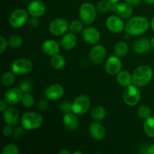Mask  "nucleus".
Masks as SVG:
<instances>
[{
	"mask_svg": "<svg viewBox=\"0 0 154 154\" xmlns=\"http://www.w3.org/2000/svg\"><path fill=\"white\" fill-rule=\"evenodd\" d=\"M113 3L109 0H101L98 2L96 5V10L101 14H104L108 12V11L112 10Z\"/></svg>",
	"mask_w": 154,
	"mask_h": 154,
	"instance_id": "c756f323",
	"label": "nucleus"
},
{
	"mask_svg": "<svg viewBox=\"0 0 154 154\" xmlns=\"http://www.w3.org/2000/svg\"><path fill=\"white\" fill-rule=\"evenodd\" d=\"M46 11V6L43 2L40 0H35L31 2L27 7V11L32 17H40L43 16Z\"/></svg>",
	"mask_w": 154,
	"mask_h": 154,
	"instance_id": "2eb2a0df",
	"label": "nucleus"
},
{
	"mask_svg": "<svg viewBox=\"0 0 154 154\" xmlns=\"http://www.w3.org/2000/svg\"><path fill=\"white\" fill-rule=\"evenodd\" d=\"M69 29V24L63 18H57L50 24L49 29L51 34L55 36H60L66 34Z\"/></svg>",
	"mask_w": 154,
	"mask_h": 154,
	"instance_id": "1a4fd4ad",
	"label": "nucleus"
},
{
	"mask_svg": "<svg viewBox=\"0 0 154 154\" xmlns=\"http://www.w3.org/2000/svg\"><path fill=\"white\" fill-rule=\"evenodd\" d=\"M19 88L23 91V93H29L32 89V84L29 81H24L20 84Z\"/></svg>",
	"mask_w": 154,
	"mask_h": 154,
	"instance_id": "c9c22d12",
	"label": "nucleus"
},
{
	"mask_svg": "<svg viewBox=\"0 0 154 154\" xmlns=\"http://www.w3.org/2000/svg\"><path fill=\"white\" fill-rule=\"evenodd\" d=\"M89 132L93 139L102 140L105 136V129L102 124L99 121H95L92 123L89 126Z\"/></svg>",
	"mask_w": 154,
	"mask_h": 154,
	"instance_id": "6ab92c4d",
	"label": "nucleus"
},
{
	"mask_svg": "<svg viewBox=\"0 0 154 154\" xmlns=\"http://www.w3.org/2000/svg\"><path fill=\"white\" fill-rule=\"evenodd\" d=\"M144 1H145L147 3H148V4H150V5L154 4V0H144Z\"/></svg>",
	"mask_w": 154,
	"mask_h": 154,
	"instance_id": "09e8293b",
	"label": "nucleus"
},
{
	"mask_svg": "<svg viewBox=\"0 0 154 154\" xmlns=\"http://www.w3.org/2000/svg\"><path fill=\"white\" fill-rule=\"evenodd\" d=\"M150 26H151L152 29L154 31V16L153 17V18H152L151 22H150Z\"/></svg>",
	"mask_w": 154,
	"mask_h": 154,
	"instance_id": "de8ad7c7",
	"label": "nucleus"
},
{
	"mask_svg": "<svg viewBox=\"0 0 154 154\" xmlns=\"http://www.w3.org/2000/svg\"><path fill=\"white\" fill-rule=\"evenodd\" d=\"M151 43L150 41L146 38H142L134 43L133 51L137 54H147L151 48Z\"/></svg>",
	"mask_w": 154,
	"mask_h": 154,
	"instance_id": "4be33fe9",
	"label": "nucleus"
},
{
	"mask_svg": "<svg viewBox=\"0 0 154 154\" xmlns=\"http://www.w3.org/2000/svg\"><path fill=\"white\" fill-rule=\"evenodd\" d=\"M84 23L78 20L72 21L69 24V29L73 33H79L84 29Z\"/></svg>",
	"mask_w": 154,
	"mask_h": 154,
	"instance_id": "473e14b6",
	"label": "nucleus"
},
{
	"mask_svg": "<svg viewBox=\"0 0 154 154\" xmlns=\"http://www.w3.org/2000/svg\"><path fill=\"white\" fill-rule=\"evenodd\" d=\"M15 74L13 72H6L1 77L2 84L5 87H10L15 81Z\"/></svg>",
	"mask_w": 154,
	"mask_h": 154,
	"instance_id": "c85d7f7f",
	"label": "nucleus"
},
{
	"mask_svg": "<svg viewBox=\"0 0 154 154\" xmlns=\"http://www.w3.org/2000/svg\"><path fill=\"white\" fill-rule=\"evenodd\" d=\"M73 112L67 113L63 117V125L68 131L74 132L79 127V120Z\"/></svg>",
	"mask_w": 154,
	"mask_h": 154,
	"instance_id": "aec40b11",
	"label": "nucleus"
},
{
	"mask_svg": "<svg viewBox=\"0 0 154 154\" xmlns=\"http://www.w3.org/2000/svg\"><path fill=\"white\" fill-rule=\"evenodd\" d=\"M138 87L135 84H130L126 87L123 92V101L129 106H135L140 102L141 91Z\"/></svg>",
	"mask_w": 154,
	"mask_h": 154,
	"instance_id": "39448f33",
	"label": "nucleus"
},
{
	"mask_svg": "<svg viewBox=\"0 0 154 154\" xmlns=\"http://www.w3.org/2000/svg\"><path fill=\"white\" fill-rule=\"evenodd\" d=\"M150 43H151V46H152V48H153V50H154V36L153 38H152V39H151V41H150Z\"/></svg>",
	"mask_w": 154,
	"mask_h": 154,
	"instance_id": "8fccbe9b",
	"label": "nucleus"
},
{
	"mask_svg": "<svg viewBox=\"0 0 154 154\" xmlns=\"http://www.w3.org/2000/svg\"><path fill=\"white\" fill-rule=\"evenodd\" d=\"M23 91L20 88H11L8 90L4 96V100L9 105H16L23 99Z\"/></svg>",
	"mask_w": 154,
	"mask_h": 154,
	"instance_id": "a211bd4d",
	"label": "nucleus"
},
{
	"mask_svg": "<svg viewBox=\"0 0 154 154\" xmlns=\"http://www.w3.org/2000/svg\"><path fill=\"white\" fill-rule=\"evenodd\" d=\"M82 37L84 42L89 45H95L100 39V33L99 30L92 26L86 27L82 31Z\"/></svg>",
	"mask_w": 154,
	"mask_h": 154,
	"instance_id": "f8f14e48",
	"label": "nucleus"
},
{
	"mask_svg": "<svg viewBox=\"0 0 154 154\" xmlns=\"http://www.w3.org/2000/svg\"><path fill=\"white\" fill-rule=\"evenodd\" d=\"M141 0H126V2L131 5L132 6H136L141 3Z\"/></svg>",
	"mask_w": 154,
	"mask_h": 154,
	"instance_id": "37998d69",
	"label": "nucleus"
},
{
	"mask_svg": "<svg viewBox=\"0 0 154 154\" xmlns=\"http://www.w3.org/2000/svg\"><path fill=\"white\" fill-rule=\"evenodd\" d=\"M21 102H22L23 105L24 107H26V108H31L34 105V96L32 94H30L29 93H25L23 95V99L21 100Z\"/></svg>",
	"mask_w": 154,
	"mask_h": 154,
	"instance_id": "72a5a7b5",
	"label": "nucleus"
},
{
	"mask_svg": "<svg viewBox=\"0 0 154 154\" xmlns=\"http://www.w3.org/2000/svg\"><path fill=\"white\" fill-rule=\"evenodd\" d=\"M96 8L92 3H84L79 9L80 19L86 25H90L96 20Z\"/></svg>",
	"mask_w": 154,
	"mask_h": 154,
	"instance_id": "20e7f679",
	"label": "nucleus"
},
{
	"mask_svg": "<svg viewBox=\"0 0 154 154\" xmlns=\"http://www.w3.org/2000/svg\"><path fill=\"white\" fill-rule=\"evenodd\" d=\"M106 57V49L102 45H95L90 53V59L95 65H100Z\"/></svg>",
	"mask_w": 154,
	"mask_h": 154,
	"instance_id": "9b49d317",
	"label": "nucleus"
},
{
	"mask_svg": "<svg viewBox=\"0 0 154 154\" xmlns=\"http://www.w3.org/2000/svg\"><path fill=\"white\" fill-rule=\"evenodd\" d=\"M153 72L151 68L146 65L137 68L132 75V83L137 87H144L151 81Z\"/></svg>",
	"mask_w": 154,
	"mask_h": 154,
	"instance_id": "f03ea898",
	"label": "nucleus"
},
{
	"mask_svg": "<svg viewBox=\"0 0 154 154\" xmlns=\"http://www.w3.org/2000/svg\"><path fill=\"white\" fill-rule=\"evenodd\" d=\"M105 108L102 106L100 105H98V106L95 107L91 111V115L93 117V120L95 121H101V120H104V118L105 117Z\"/></svg>",
	"mask_w": 154,
	"mask_h": 154,
	"instance_id": "cd10ccee",
	"label": "nucleus"
},
{
	"mask_svg": "<svg viewBox=\"0 0 154 154\" xmlns=\"http://www.w3.org/2000/svg\"><path fill=\"white\" fill-rule=\"evenodd\" d=\"M19 153L18 147L13 144H6L2 149V154H18Z\"/></svg>",
	"mask_w": 154,
	"mask_h": 154,
	"instance_id": "f704fd0d",
	"label": "nucleus"
},
{
	"mask_svg": "<svg viewBox=\"0 0 154 154\" xmlns=\"http://www.w3.org/2000/svg\"><path fill=\"white\" fill-rule=\"evenodd\" d=\"M6 103H7V102H6L4 99H2V100L0 101V111H1L2 112H3V111H4L7 108Z\"/></svg>",
	"mask_w": 154,
	"mask_h": 154,
	"instance_id": "c03bdc74",
	"label": "nucleus"
},
{
	"mask_svg": "<svg viewBox=\"0 0 154 154\" xmlns=\"http://www.w3.org/2000/svg\"><path fill=\"white\" fill-rule=\"evenodd\" d=\"M28 23L30 26L33 27V28H35V27H37L39 25V20H38V17H32L30 19L28 20Z\"/></svg>",
	"mask_w": 154,
	"mask_h": 154,
	"instance_id": "79ce46f5",
	"label": "nucleus"
},
{
	"mask_svg": "<svg viewBox=\"0 0 154 154\" xmlns=\"http://www.w3.org/2000/svg\"><path fill=\"white\" fill-rule=\"evenodd\" d=\"M59 153H60V154H70V151L66 150V149H63V150H60Z\"/></svg>",
	"mask_w": 154,
	"mask_h": 154,
	"instance_id": "49530a36",
	"label": "nucleus"
},
{
	"mask_svg": "<svg viewBox=\"0 0 154 154\" xmlns=\"http://www.w3.org/2000/svg\"><path fill=\"white\" fill-rule=\"evenodd\" d=\"M78 43V39L76 35L73 32H69L64 34L60 41V45L62 48L66 51H70L75 48Z\"/></svg>",
	"mask_w": 154,
	"mask_h": 154,
	"instance_id": "412c9836",
	"label": "nucleus"
},
{
	"mask_svg": "<svg viewBox=\"0 0 154 154\" xmlns=\"http://www.w3.org/2000/svg\"><path fill=\"white\" fill-rule=\"evenodd\" d=\"M112 11L121 18H129L132 16L133 12L132 6L127 2H117L113 4Z\"/></svg>",
	"mask_w": 154,
	"mask_h": 154,
	"instance_id": "dca6fc26",
	"label": "nucleus"
},
{
	"mask_svg": "<svg viewBox=\"0 0 154 154\" xmlns=\"http://www.w3.org/2000/svg\"><path fill=\"white\" fill-rule=\"evenodd\" d=\"M107 29L111 32L120 33L125 29V25L123 20L119 16H111L106 20L105 23Z\"/></svg>",
	"mask_w": 154,
	"mask_h": 154,
	"instance_id": "ddd939ff",
	"label": "nucleus"
},
{
	"mask_svg": "<svg viewBox=\"0 0 154 154\" xmlns=\"http://www.w3.org/2000/svg\"><path fill=\"white\" fill-rule=\"evenodd\" d=\"M51 66H52L54 69L60 70V69H63L65 66V65H66V60H65L63 56L57 54H56V55L51 57Z\"/></svg>",
	"mask_w": 154,
	"mask_h": 154,
	"instance_id": "393cba45",
	"label": "nucleus"
},
{
	"mask_svg": "<svg viewBox=\"0 0 154 154\" xmlns=\"http://www.w3.org/2000/svg\"><path fill=\"white\" fill-rule=\"evenodd\" d=\"M60 110L64 114L72 112V104L69 101H65L60 105Z\"/></svg>",
	"mask_w": 154,
	"mask_h": 154,
	"instance_id": "e433bc0d",
	"label": "nucleus"
},
{
	"mask_svg": "<svg viewBox=\"0 0 154 154\" xmlns=\"http://www.w3.org/2000/svg\"><path fill=\"white\" fill-rule=\"evenodd\" d=\"M32 70V63L26 58L15 60L11 65V71L15 75H26Z\"/></svg>",
	"mask_w": 154,
	"mask_h": 154,
	"instance_id": "6e6552de",
	"label": "nucleus"
},
{
	"mask_svg": "<svg viewBox=\"0 0 154 154\" xmlns=\"http://www.w3.org/2000/svg\"><path fill=\"white\" fill-rule=\"evenodd\" d=\"M3 119L6 124L14 126L17 124L20 119L19 111L14 107H8L2 112Z\"/></svg>",
	"mask_w": 154,
	"mask_h": 154,
	"instance_id": "f3484780",
	"label": "nucleus"
},
{
	"mask_svg": "<svg viewBox=\"0 0 154 154\" xmlns=\"http://www.w3.org/2000/svg\"><path fill=\"white\" fill-rule=\"evenodd\" d=\"M117 81L122 87H128L132 83V75L126 71H120L117 75Z\"/></svg>",
	"mask_w": 154,
	"mask_h": 154,
	"instance_id": "b1692460",
	"label": "nucleus"
},
{
	"mask_svg": "<svg viewBox=\"0 0 154 154\" xmlns=\"http://www.w3.org/2000/svg\"><path fill=\"white\" fill-rule=\"evenodd\" d=\"M91 102L89 97L81 95L75 98L72 103V112L77 115H84L89 111Z\"/></svg>",
	"mask_w": 154,
	"mask_h": 154,
	"instance_id": "423d86ee",
	"label": "nucleus"
},
{
	"mask_svg": "<svg viewBox=\"0 0 154 154\" xmlns=\"http://www.w3.org/2000/svg\"><path fill=\"white\" fill-rule=\"evenodd\" d=\"M152 111L147 105H143L138 108V116L142 120H146L151 116Z\"/></svg>",
	"mask_w": 154,
	"mask_h": 154,
	"instance_id": "2f4dec72",
	"label": "nucleus"
},
{
	"mask_svg": "<svg viewBox=\"0 0 154 154\" xmlns=\"http://www.w3.org/2000/svg\"><path fill=\"white\" fill-rule=\"evenodd\" d=\"M65 93V90L63 87L60 84H54L49 86L45 90V97L48 100H58L61 99Z\"/></svg>",
	"mask_w": 154,
	"mask_h": 154,
	"instance_id": "4468645a",
	"label": "nucleus"
},
{
	"mask_svg": "<svg viewBox=\"0 0 154 154\" xmlns=\"http://www.w3.org/2000/svg\"><path fill=\"white\" fill-rule=\"evenodd\" d=\"M146 153L147 154H154V144H151L147 147Z\"/></svg>",
	"mask_w": 154,
	"mask_h": 154,
	"instance_id": "a18cd8bd",
	"label": "nucleus"
},
{
	"mask_svg": "<svg viewBox=\"0 0 154 154\" xmlns=\"http://www.w3.org/2000/svg\"><path fill=\"white\" fill-rule=\"evenodd\" d=\"M21 124L26 130H35L41 127L43 123L42 114L35 111H29L23 114L21 117Z\"/></svg>",
	"mask_w": 154,
	"mask_h": 154,
	"instance_id": "7ed1b4c3",
	"label": "nucleus"
},
{
	"mask_svg": "<svg viewBox=\"0 0 154 154\" xmlns=\"http://www.w3.org/2000/svg\"><path fill=\"white\" fill-rule=\"evenodd\" d=\"M82 153H83L82 152H81V151H76L74 153V154H82Z\"/></svg>",
	"mask_w": 154,
	"mask_h": 154,
	"instance_id": "603ef678",
	"label": "nucleus"
},
{
	"mask_svg": "<svg viewBox=\"0 0 154 154\" xmlns=\"http://www.w3.org/2000/svg\"><path fill=\"white\" fill-rule=\"evenodd\" d=\"M24 128L21 127H17L14 129L13 134H12V136L14 139L19 140L21 139L24 136V134H25V132H24Z\"/></svg>",
	"mask_w": 154,
	"mask_h": 154,
	"instance_id": "4c0bfd02",
	"label": "nucleus"
},
{
	"mask_svg": "<svg viewBox=\"0 0 154 154\" xmlns=\"http://www.w3.org/2000/svg\"><path fill=\"white\" fill-rule=\"evenodd\" d=\"M144 131L150 138H154V117H148L144 120Z\"/></svg>",
	"mask_w": 154,
	"mask_h": 154,
	"instance_id": "bb28decb",
	"label": "nucleus"
},
{
	"mask_svg": "<svg viewBox=\"0 0 154 154\" xmlns=\"http://www.w3.org/2000/svg\"><path fill=\"white\" fill-rule=\"evenodd\" d=\"M8 41L2 36L0 37V54H2L8 48Z\"/></svg>",
	"mask_w": 154,
	"mask_h": 154,
	"instance_id": "ea45409f",
	"label": "nucleus"
},
{
	"mask_svg": "<svg viewBox=\"0 0 154 154\" xmlns=\"http://www.w3.org/2000/svg\"><path fill=\"white\" fill-rule=\"evenodd\" d=\"M8 45L12 48H18L21 47L23 44V39L18 35H12L9 37L8 40Z\"/></svg>",
	"mask_w": 154,
	"mask_h": 154,
	"instance_id": "7c9ffc66",
	"label": "nucleus"
},
{
	"mask_svg": "<svg viewBox=\"0 0 154 154\" xmlns=\"http://www.w3.org/2000/svg\"><path fill=\"white\" fill-rule=\"evenodd\" d=\"M150 27L148 20L143 17H134L129 19L125 25V31L129 35L138 36L144 34Z\"/></svg>",
	"mask_w": 154,
	"mask_h": 154,
	"instance_id": "f257e3e1",
	"label": "nucleus"
},
{
	"mask_svg": "<svg viewBox=\"0 0 154 154\" xmlns=\"http://www.w3.org/2000/svg\"><path fill=\"white\" fill-rule=\"evenodd\" d=\"M29 13L23 8H17L14 11L9 17V24L13 28H20L28 21Z\"/></svg>",
	"mask_w": 154,
	"mask_h": 154,
	"instance_id": "0eeeda50",
	"label": "nucleus"
},
{
	"mask_svg": "<svg viewBox=\"0 0 154 154\" xmlns=\"http://www.w3.org/2000/svg\"><path fill=\"white\" fill-rule=\"evenodd\" d=\"M114 54L117 57H124L128 54L129 51V46L127 44L124 42H119L115 45L114 48Z\"/></svg>",
	"mask_w": 154,
	"mask_h": 154,
	"instance_id": "a878e982",
	"label": "nucleus"
},
{
	"mask_svg": "<svg viewBox=\"0 0 154 154\" xmlns=\"http://www.w3.org/2000/svg\"><path fill=\"white\" fill-rule=\"evenodd\" d=\"M42 51L47 55L53 57L60 52V45L53 39H48L42 44Z\"/></svg>",
	"mask_w": 154,
	"mask_h": 154,
	"instance_id": "5701e85b",
	"label": "nucleus"
},
{
	"mask_svg": "<svg viewBox=\"0 0 154 154\" xmlns=\"http://www.w3.org/2000/svg\"><path fill=\"white\" fill-rule=\"evenodd\" d=\"M109 1L111 2H112L113 4H115V3L119 2H120V0H109Z\"/></svg>",
	"mask_w": 154,
	"mask_h": 154,
	"instance_id": "3c124183",
	"label": "nucleus"
},
{
	"mask_svg": "<svg viewBox=\"0 0 154 154\" xmlns=\"http://www.w3.org/2000/svg\"><path fill=\"white\" fill-rule=\"evenodd\" d=\"M48 99H41L38 102V108L41 111H46L49 108V103L48 102Z\"/></svg>",
	"mask_w": 154,
	"mask_h": 154,
	"instance_id": "58836bf2",
	"label": "nucleus"
},
{
	"mask_svg": "<svg viewBox=\"0 0 154 154\" xmlns=\"http://www.w3.org/2000/svg\"><path fill=\"white\" fill-rule=\"evenodd\" d=\"M105 69L107 73L110 75H117L122 69V61L117 55L111 56L106 60Z\"/></svg>",
	"mask_w": 154,
	"mask_h": 154,
	"instance_id": "9d476101",
	"label": "nucleus"
},
{
	"mask_svg": "<svg viewBox=\"0 0 154 154\" xmlns=\"http://www.w3.org/2000/svg\"><path fill=\"white\" fill-rule=\"evenodd\" d=\"M12 127H13V126H11V125L6 124V126H5L4 128H3V130H2L3 135L6 137L11 136V135L13 134V132H14V129H12Z\"/></svg>",
	"mask_w": 154,
	"mask_h": 154,
	"instance_id": "a19ab883",
	"label": "nucleus"
}]
</instances>
